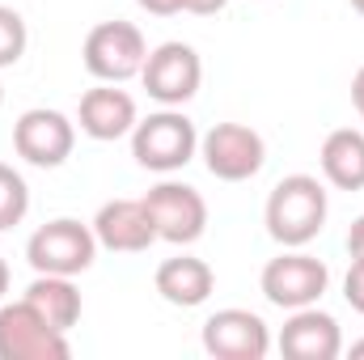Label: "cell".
Listing matches in <instances>:
<instances>
[{
  "mask_svg": "<svg viewBox=\"0 0 364 360\" xmlns=\"http://www.w3.org/2000/svg\"><path fill=\"white\" fill-rule=\"evenodd\" d=\"M326 216H331V199H326V186L314 179V174H288L272 186L267 195V208H263V221H267V233L279 246H309L322 229H326Z\"/></svg>",
  "mask_w": 364,
  "mask_h": 360,
  "instance_id": "obj_1",
  "label": "cell"
},
{
  "mask_svg": "<svg viewBox=\"0 0 364 360\" xmlns=\"http://www.w3.org/2000/svg\"><path fill=\"white\" fill-rule=\"evenodd\" d=\"M199 153V132L182 115V106H161L149 119H136L132 127V157L136 166L153 174H174Z\"/></svg>",
  "mask_w": 364,
  "mask_h": 360,
  "instance_id": "obj_2",
  "label": "cell"
},
{
  "mask_svg": "<svg viewBox=\"0 0 364 360\" xmlns=\"http://www.w3.org/2000/svg\"><path fill=\"white\" fill-rule=\"evenodd\" d=\"M97 259V238L93 225H81L73 216H55L38 225L26 242V263L34 275H81Z\"/></svg>",
  "mask_w": 364,
  "mask_h": 360,
  "instance_id": "obj_3",
  "label": "cell"
},
{
  "mask_svg": "<svg viewBox=\"0 0 364 360\" xmlns=\"http://www.w3.org/2000/svg\"><path fill=\"white\" fill-rule=\"evenodd\" d=\"M85 68L97 81H110V85H123L132 77H140L144 68V55H149V43L140 34V26L132 21H97L90 34H85Z\"/></svg>",
  "mask_w": 364,
  "mask_h": 360,
  "instance_id": "obj_4",
  "label": "cell"
},
{
  "mask_svg": "<svg viewBox=\"0 0 364 360\" xmlns=\"http://www.w3.org/2000/svg\"><path fill=\"white\" fill-rule=\"evenodd\" d=\"M331 284V268L314 255H305V246H284V255L272 259L263 275H259V288L263 297L272 301L275 309H305V305H318L322 292Z\"/></svg>",
  "mask_w": 364,
  "mask_h": 360,
  "instance_id": "obj_5",
  "label": "cell"
},
{
  "mask_svg": "<svg viewBox=\"0 0 364 360\" xmlns=\"http://www.w3.org/2000/svg\"><path fill=\"white\" fill-rule=\"evenodd\" d=\"M68 335L55 331L26 297L0 305V360H64Z\"/></svg>",
  "mask_w": 364,
  "mask_h": 360,
  "instance_id": "obj_6",
  "label": "cell"
},
{
  "mask_svg": "<svg viewBox=\"0 0 364 360\" xmlns=\"http://www.w3.org/2000/svg\"><path fill=\"white\" fill-rule=\"evenodd\" d=\"M199 157L212 179L246 182L267 166V144L246 123H216L208 136H199Z\"/></svg>",
  "mask_w": 364,
  "mask_h": 360,
  "instance_id": "obj_7",
  "label": "cell"
},
{
  "mask_svg": "<svg viewBox=\"0 0 364 360\" xmlns=\"http://www.w3.org/2000/svg\"><path fill=\"white\" fill-rule=\"evenodd\" d=\"M140 81L153 102L161 106H186L199 85H203V60L191 43H161L144 55V68H140Z\"/></svg>",
  "mask_w": 364,
  "mask_h": 360,
  "instance_id": "obj_8",
  "label": "cell"
},
{
  "mask_svg": "<svg viewBox=\"0 0 364 360\" xmlns=\"http://www.w3.org/2000/svg\"><path fill=\"white\" fill-rule=\"evenodd\" d=\"M144 208L153 216V229H157V242H170V246H191L203 238L208 229V199L186 186V182H157L149 195H144Z\"/></svg>",
  "mask_w": 364,
  "mask_h": 360,
  "instance_id": "obj_9",
  "label": "cell"
},
{
  "mask_svg": "<svg viewBox=\"0 0 364 360\" xmlns=\"http://www.w3.org/2000/svg\"><path fill=\"white\" fill-rule=\"evenodd\" d=\"M13 149L21 162L38 166V170H55L73 157L77 149V123L64 110L51 106H34L13 123Z\"/></svg>",
  "mask_w": 364,
  "mask_h": 360,
  "instance_id": "obj_10",
  "label": "cell"
},
{
  "mask_svg": "<svg viewBox=\"0 0 364 360\" xmlns=\"http://www.w3.org/2000/svg\"><path fill=\"white\" fill-rule=\"evenodd\" d=\"M203 352L216 360H263L272 352V331L255 309H216L203 322Z\"/></svg>",
  "mask_w": 364,
  "mask_h": 360,
  "instance_id": "obj_11",
  "label": "cell"
},
{
  "mask_svg": "<svg viewBox=\"0 0 364 360\" xmlns=\"http://www.w3.org/2000/svg\"><path fill=\"white\" fill-rule=\"evenodd\" d=\"M275 344L288 360H335L343 352V331L335 314L305 305V309H288V322L279 327Z\"/></svg>",
  "mask_w": 364,
  "mask_h": 360,
  "instance_id": "obj_12",
  "label": "cell"
},
{
  "mask_svg": "<svg viewBox=\"0 0 364 360\" xmlns=\"http://www.w3.org/2000/svg\"><path fill=\"white\" fill-rule=\"evenodd\" d=\"M93 238H97V246H106L114 255H140L157 242V229H153L144 199H110L93 216Z\"/></svg>",
  "mask_w": 364,
  "mask_h": 360,
  "instance_id": "obj_13",
  "label": "cell"
},
{
  "mask_svg": "<svg viewBox=\"0 0 364 360\" xmlns=\"http://www.w3.org/2000/svg\"><path fill=\"white\" fill-rule=\"evenodd\" d=\"M136 119H140L136 115V97L127 90H119V85H110V81L81 93L77 123H81V132L90 140H102V144L106 140H123V136H132Z\"/></svg>",
  "mask_w": 364,
  "mask_h": 360,
  "instance_id": "obj_14",
  "label": "cell"
},
{
  "mask_svg": "<svg viewBox=\"0 0 364 360\" xmlns=\"http://www.w3.org/2000/svg\"><path fill=\"white\" fill-rule=\"evenodd\" d=\"M153 284H157L161 301H170V305H178V309H195V305H203V301L212 297L216 271L208 268L203 259H195V255H174V259H166V263L157 268Z\"/></svg>",
  "mask_w": 364,
  "mask_h": 360,
  "instance_id": "obj_15",
  "label": "cell"
},
{
  "mask_svg": "<svg viewBox=\"0 0 364 360\" xmlns=\"http://www.w3.org/2000/svg\"><path fill=\"white\" fill-rule=\"evenodd\" d=\"M322 174L339 191H364V132L356 127H335L322 140Z\"/></svg>",
  "mask_w": 364,
  "mask_h": 360,
  "instance_id": "obj_16",
  "label": "cell"
},
{
  "mask_svg": "<svg viewBox=\"0 0 364 360\" xmlns=\"http://www.w3.org/2000/svg\"><path fill=\"white\" fill-rule=\"evenodd\" d=\"M26 301L64 335L81 322V288L73 284V275H34V284L26 288Z\"/></svg>",
  "mask_w": 364,
  "mask_h": 360,
  "instance_id": "obj_17",
  "label": "cell"
},
{
  "mask_svg": "<svg viewBox=\"0 0 364 360\" xmlns=\"http://www.w3.org/2000/svg\"><path fill=\"white\" fill-rule=\"evenodd\" d=\"M26 212H30V186H26V179L13 166L0 162V233L21 225Z\"/></svg>",
  "mask_w": 364,
  "mask_h": 360,
  "instance_id": "obj_18",
  "label": "cell"
},
{
  "mask_svg": "<svg viewBox=\"0 0 364 360\" xmlns=\"http://www.w3.org/2000/svg\"><path fill=\"white\" fill-rule=\"evenodd\" d=\"M26 43H30V30H26V17L9 4H0V68H13L21 55H26Z\"/></svg>",
  "mask_w": 364,
  "mask_h": 360,
  "instance_id": "obj_19",
  "label": "cell"
},
{
  "mask_svg": "<svg viewBox=\"0 0 364 360\" xmlns=\"http://www.w3.org/2000/svg\"><path fill=\"white\" fill-rule=\"evenodd\" d=\"M343 297L356 314H364V259H352V268L343 275Z\"/></svg>",
  "mask_w": 364,
  "mask_h": 360,
  "instance_id": "obj_20",
  "label": "cell"
},
{
  "mask_svg": "<svg viewBox=\"0 0 364 360\" xmlns=\"http://www.w3.org/2000/svg\"><path fill=\"white\" fill-rule=\"evenodd\" d=\"M144 13H153V17H174L182 13V0H136Z\"/></svg>",
  "mask_w": 364,
  "mask_h": 360,
  "instance_id": "obj_21",
  "label": "cell"
},
{
  "mask_svg": "<svg viewBox=\"0 0 364 360\" xmlns=\"http://www.w3.org/2000/svg\"><path fill=\"white\" fill-rule=\"evenodd\" d=\"M348 255L352 259H364V212L352 221V229H348Z\"/></svg>",
  "mask_w": 364,
  "mask_h": 360,
  "instance_id": "obj_22",
  "label": "cell"
},
{
  "mask_svg": "<svg viewBox=\"0 0 364 360\" xmlns=\"http://www.w3.org/2000/svg\"><path fill=\"white\" fill-rule=\"evenodd\" d=\"M229 0H182V13H195V17H212V13H220Z\"/></svg>",
  "mask_w": 364,
  "mask_h": 360,
  "instance_id": "obj_23",
  "label": "cell"
},
{
  "mask_svg": "<svg viewBox=\"0 0 364 360\" xmlns=\"http://www.w3.org/2000/svg\"><path fill=\"white\" fill-rule=\"evenodd\" d=\"M352 102H356V110H360V123H364V64L356 68V77H352Z\"/></svg>",
  "mask_w": 364,
  "mask_h": 360,
  "instance_id": "obj_24",
  "label": "cell"
},
{
  "mask_svg": "<svg viewBox=\"0 0 364 360\" xmlns=\"http://www.w3.org/2000/svg\"><path fill=\"white\" fill-rule=\"evenodd\" d=\"M4 292H9V263L0 259V301H4Z\"/></svg>",
  "mask_w": 364,
  "mask_h": 360,
  "instance_id": "obj_25",
  "label": "cell"
},
{
  "mask_svg": "<svg viewBox=\"0 0 364 360\" xmlns=\"http://www.w3.org/2000/svg\"><path fill=\"white\" fill-rule=\"evenodd\" d=\"M352 360H364V339L360 344H352Z\"/></svg>",
  "mask_w": 364,
  "mask_h": 360,
  "instance_id": "obj_26",
  "label": "cell"
},
{
  "mask_svg": "<svg viewBox=\"0 0 364 360\" xmlns=\"http://www.w3.org/2000/svg\"><path fill=\"white\" fill-rule=\"evenodd\" d=\"M352 9H356V13L364 17V0H352Z\"/></svg>",
  "mask_w": 364,
  "mask_h": 360,
  "instance_id": "obj_27",
  "label": "cell"
},
{
  "mask_svg": "<svg viewBox=\"0 0 364 360\" xmlns=\"http://www.w3.org/2000/svg\"><path fill=\"white\" fill-rule=\"evenodd\" d=\"M0 106H4V90H0Z\"/></svg>",
  "mask_w": 364,
  "mask_h": 360,
  "instance_id": "obj_28",
  "label": "cell"
}]
</instances>
